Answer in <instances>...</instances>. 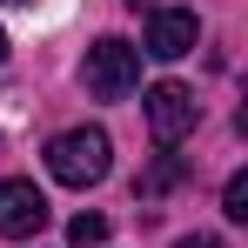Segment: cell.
Wrapping results in <instances>:
<instances>
[{"mask_svg": "<svg viewBox=\"0 0 248 248\" xmlns=\"http://www.w3.org/2000/svg\"><path fill=\"white\" fill-rule=\"evenodd\" d=\"M108 155H114L108 127H67V134L47 141V174H54L61 188H94V181L108 174Z\"/></svg>", "mask_w": 248, "mask_h": 248, "instance_id": "cell-1", "label": "cell"}, {"mask_svg": "<svg viewBox=\"0 0 248 248\" xmlns=\"http://www.w3.org/2000/svg\"><path fill=\"white\" fill-rule=\"evenodd\" d=\"M81 74H87V94H94V101H127V94L141 87V47H127V41H94Z\"/></svg>", "mask_w": 248, "mask_h": 248, "instance_id": "cell-2", "label": "cell"}, {"mask_svg": "<svg viewBox=\"0 0 248 248\" xmlns=\"http://www.w3.org/2000/svg\"><path fill=\"white\" fill-rule=\"evenodd\" d=\"M141 108H148V134H155L161 148H174L181 134H195V121H202V101H195V87H181V81H155Z\"/></svg>", "mask_w": 248, "mask_h": 248, "instance_id": "cell-3", "label": "cell"}, {"mask_svg": "<svg viewBox=\"0 0 248 248\" xmlns=\"http://www.w3.org/2000/svg\"><path fill=\"white\" fill-rule=\"evenodd\" d=\"M47 228V195L34 181H0V235L7 242H27Z\"/></svg>", "mask_w": 248, "mask_h": 248, "instance_id": "cell-4", "label": "cell"}, {"mask_svg": "<svg viewBox=\"0 0 248 248\" xmlns=\"http://www.w3.org/2000/svg\"><path fill=\"white\" fill-rule=\"evenodd\" d=\"M195 41H202L195 7H155L148 14V54L155 61H181V54H195Z\"/></svg>", "mask_w": 248, "mask_h": 248, "instance_id": "cell-5", "label": "cell"}, {"mask_svg": "<svg viewBox=\"0 0 248 248\" xmlns=\"http://www.w3.org/2000/svg\"><path fill=\"white\" fill-rule=\"evenodd\" d=\"M181 174H188V161H181V155H161V161H155L141 181H134V195H141V202H161V195L181 181Z\"/></svg>", "mask_w": 248, "mask_h": 248, "instance_id": "cell-6", "label": "cell"}, {"mask_svg": "<svg viewBox=\"0 0 248 248\" xmlns=\"http://www.w3.org/2000/svg\"><path fill=\"white\" fill-rule=\"evenodd\" d=\"M67 242L74 248H101L108 242V215H74V221H67Z\"/></svg>", "mask_w": 248, "mask_h": 248, "instance_id": "cell-7", "label": "cell"}, {"mask_svg": "<svg viewBox=\"0 0 248 248\" xmlns=\"http://www.w3.org/2000/svg\"><path fill=\"white\" fill-rule=\"evenodd\" d=\"M221 215H228V221H248V174H228V188H221Z\"/></svg>", "mask_w": 248, "mask_h": 248, "instance_id": "cell-8", "label": "cell"}, {"mask_svg": "<svg viewBox=\"0 0 248 248\" xmlns=\"http://www.w3.org/2000/svg\"><path fill=\"white\" fill-rule=\"evenodd\" d=\"M174 248H221V242H215V235H181Z\"/></svg>", "mask_w": 248, "mask_h": 248, "instance_id": "cell-9", "label": "cell"}, {"mask_svg": "<svg viewBox=\"0 0 248 248\" xmlns=\"http://www.w3.org/2000/svg\"><path fill=\"white\" fill-rule=\"evenodd\" d=\"M127 7H155V0H127Z\"/></svg>", "mask_w": 248, "mask_h": 248, "instance_id": "cell-10", "label": "cell"}, {"mask_svg": "<svg viewBox=\"0 0 248 248\" xmlns=\"http://www.w3.org/2000/svg\"><path fill=\"white\" fill-rule=\"evenodd\" d=\"M7 7H34V0H7Z\"/></svg>", "mask_w": 248, "mask_h": 248, "instance_id": "cell-11", "label": "cell"}, {"mask_svg": "<svg viewBox=\"0 0 248 248\" xmlns=\"http://www.w3.org/2000/svg\"><path fill=\"white\" fill-rule=\"evenodd\" d=\"M0 61H7V34H0Z\"/></svg>", "mask_w": 248, "mask_h": 248, "instance_id": "cell-12", "label": "cell"}]
</instances>
